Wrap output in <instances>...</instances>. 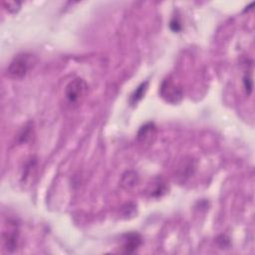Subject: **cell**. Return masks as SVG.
<instances>
[{"instance_id":"cell-1","label":"cell","mask_w":255,"mask_h":255,"mask_svg":"<svg viewBox=\"0 0 255 255\" xmlns=\"http://www.w3.org/2000/svg\"><path fill=\"white\" fill-rule=\"evenodd\" d=\"M35 63L34 56L29 53H21L14 57L7 68V74L10 78L20 80L26 76Z\"/></svg>"},{"instance_id":"cell-2","label":"cell","mask_w":255,"mask_h":255,"mask_svg":"<svg viewBox=\"0 0 255 255\" xmlns=\"http://www.w3.org/2000/svg\"><path fill=\"white\" fill-rule=\"evenodd\" d=\"M88 84L81 78H75L65 88V97L69 104L78 106L88 94Z\"/></svg>"},{"instance_id":"cell-3","label":"cell","mask_w":255,"mask_h":255,"mask_svg":"<svg viewBox=\"0 0 255 255\" xmlns=\"http://www.w3.org/2000/svg\"><path fill=\"white\" fill-rule=\"evenodd\" d=\"M159 94L164 101L170 104L179 103L183 96L180 86L170 78H166L162 81L159 87Z\"/></svg>"},{"instance_id":"cell-4","label":"cell","mask_w":255,"mask_h":255,"mask_svg":"<svg viewBox=\"0 0 255 255\" xmlns=\"http://www.w3.org/2000/svg\"><path fill=\"white\" fill-rule=\"evenodd\" d=\"M137 140L142 144H150L153 142L156 135V127L153 123L143 125L137 131Z\"/></svg>"},{"instance_id":"cell-5","label":"cell","mask_w":255,"mask_h":255,"mask_svg":"<svg viewBox=\"0 0 255 255\" xmlns=\"http://www.w3.org/2000/svg\"><path fill=\"white\" fill-rule=\"evenodd\" d=\"M141 244V237L137 233H128L124 237L123 242V252L124 253H132L134 252Z\"/></svg>"},{"instance_id":"cell-6","label":"cell","mask_w":255,"mask_h":255,"mask_svg":"<svg viewBox=\"0 0 255 255\" xmlns=\"http://www.w3.org/2000/svg\"><path fill=\"white\" fill-rule=\"evenodd\" d=\"M138 182V176H137V173L132 171V170H128L127 171L122 179H121V185L128 190V189H131L133 186H135V184Z\"/></svg>"},{"instance_id":"cell-7","label":"cell","mask_w":255,"mask_h":255,"mask_svg":"<svg viewBox=\"0 0 255 255\" xmlns=\"http://www.w3.org/2000/svg\"><path fill=\"white\" fill-rule=\"evenodd\" d=\"M147 89V82H144V83H141L136 89L135 91L133 92V94L131 95L130 97V104L131 105H135L138 101H140L145 93Z\"/></svg>"},{"instance_id":"cell-8","label":"cell","mask_w":255,"mask_h":255,"mask_svg":"<svg viewBox=\"0 0 255 255\" xmlns=\"http://www.w3.org/2000/svg\"><path fill=\"white\" fill-rule=\"evenodd\" d=\"M243 84H244V88H245L247 95H249L252 91V79L250 77L245 76L243 79Z\"/></svg>"},{"instance_id":"cell-9","label":"cell","mask_w":255,"mask_h":255,"mask_svg":"<svg viewBox=\"0 0 255 255\" xmlns=\"http://www.w3.org/2000/svg\"><path fill=\"white\" fill-rule=\"evenodd\" d=\"M170 28H171L173 31H175V32L179 31L180 28H181V26H180V23L178 22V20L173 19V20L170 22Z\"/></svg>"}]
</instances>
